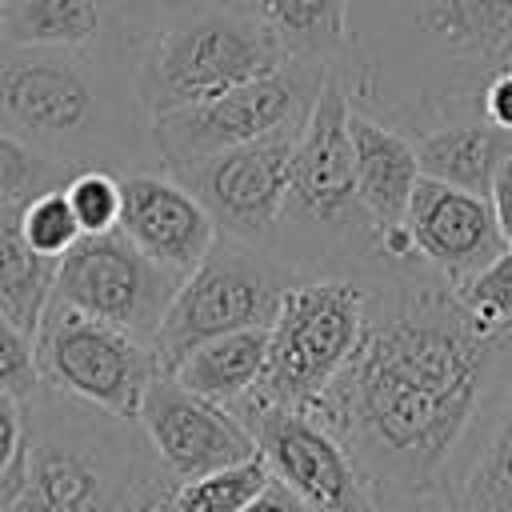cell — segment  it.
Returning a JSON list of instances; mask_svg holds the SVG:
<instances>
[{"label":"cell","mask_w":512,"mask_h":512,"mask_svg":"<svg viewBox=\"0 0 512 512\" xmlns=\"http://www.w3.org/2000/svg\"><path fill=\"white\" fill-rule=\"evenodd\" d=\"M496 340L424 260L368 280L360 344L304 412L348 448L376 508L436 492L488 388Z\"/></svg>","instance_id":"1"},{"label":"cell","mask_w":512,"mask_h":512,"mask_svg":"<svg viewBox=\"0 0 512 512\" xmlns=\"http://www.w3.org/2000/svg\"><path fill=\"white\" fill-rule=\"evenodd\" d=\"M332 72L352 108L408 136L480 124L488 84L512 72V0H348Z\"/></svg>","instance_id":"2"},{"label":"cell","mask_w":512,"mask_h":512,"mask_svg":"<svg viewBox=\"0 0 512 512\" xmlns=\"http://www.w3.org/2000/svg\"><path fill=\"white\" fill-rule=\"evenodd\" d=\"M0 128L72 172L164 168L132 60L108 52L0 44Z\"/></svg>","instance_id":"3"},{"label":"cell","mask_w":512,"mask_h":512,"mask_svg":"<svg viewBox=\"0 0 512 512\" xmlns=\"http://www.w3.org/2000/svg\"><path fill=\"white\" fill-rule=\"evenodd\" d=\"M28 444L20 512H156L176 480L136 416L76 400L40 380L24 400Z\"/></svg>","instance_id":"4"},{"label":"cell","mask_w":512,"mask_h":512,"mask_svg":"<svg viewBox=\"0 0 512 512\" xmlns=\"http://www.w3.org/2000/svg\"><path fill=\"white\" fill-rule=\"evenodd\" d=\"M348 116L352 100L340 76L328 72L292 148V176L272 252L284 256L296 276H352L368 284L392 260L356 196Z\"/></svg>","instance_id":"5"},{"label":"cell","mask_w":512,"mask_h":512,"mask_svg":"<svg viewBox=\"0 0 512 512\" xmlns=\"http://www.w3.org/2000/svg\"><path fill=\"white\" fill-rule=\"evenodd\" d=\"M284 60L276 32L248 4L168 0V12L136 52L132 80L144 112L160 116L248 84Z\"/></svg>","instance_id":"6"},{"label":"cell","mask_w":512,"mask_h":512,"mask_svg":"<svg viewBox=\"0 0 512 512\" xmlns=\"http://www.w3.org/2000/svg\"><path fill=\"white\" fill-rule=\"evenodd\" d=\"M368 312V284L352 276H300L272 324L268 360L244 400L308 408L352 360ZM236 408V404H232Z\"/></svg>","instance_id":"7"},{"label":"cell","mask_w":512,"mask_h":512,"mask_svg":"<svg viewBox=\"0 0 512 512\" xmlns=\"http://www.w3.org/2000/svg\"><path fill=\"white\" fill-rule=\"evenodd\" d=\"M296 268L276 256L272 248L244 244L236 236H216L204 260L180 280L160 328H156V356L168 372L188 348L212 340L220 332L272 324L284 292L296 284Z\"/></svg>","instance_id":"8"},{"label":"cell","mask_w":512,"mask_h":512,"mask_svg":"<svg viewBox=\"0 0 512 512\" xmlns=\"http://www.w3.org/2000/svg\"><path fill=\"white\" fill-rule=\"evenodd\" d=\"M332 68L308 60H284L280 68L236 84L212 100L184 104L172 112L152 116V144L168 172L216 156L236 144H252L260 136L300 128L324 76Z\"/></svg>","instance_id":"9"},{"label":"cell","mask_w":512,"mask_h":512,"mask_svg":"<svg viewBox=\"0 0 512 512\" xmlns=\"http://www.w3.org/2000/svg\"><path fill=\"white\" fill-rule=\"evenodd\" d=\"M32 344L44 384L120 416H136L148 384L164 372L152 340L64 300H48Z\"/></svg>","instance_id":"10"},{"label":"cell","mask_w":512,"mask_h":512,"mask_svg":"<svg viewBox=\"0 0 512 512\" xmlns=\"http://www.w3.org/2000/svg\"><path fill=\"white\" fill-rule=\"evenodd\" d=\"M180 288V276L144 256L120 228L84 232L60 260L52 280V300H64L88 316L120 324L144 340L156 328Z\"/></svg>","instance_id":"11"},{"label":"cell","mask_w":512,"mask_h":512,"mask_svg":"<svg viewBox=\"0 0 512 512\" xmlns=\"http://www.w3.org/2000/svg\"><path fill=\"white\" fill-rule=\"evenodd\" d=\"M256 436L276 484H284L312 512H376V500L352 464L348 448L304 408L240 400L232 408Z\"/></svg>","instance_id":"12"},{"label":"cell","mask_w":512,"mask_h":512,"mask_svg":"<svg viewBox=\"0 0 512 512\" xmlns=\"http://www.w3.org/2000/svg\"><path fill=\"white\" fill-rule=\"evenodd\" d=\"M296 136L300 128H284L252 144H236L196 164H184L172 176L184 180L200 196V204L212 212L224 236L272 248L284 196H288Z\"/></svg>","instance_id":"13"},{"label":"cell","mask_w":512,"mask_h":512,"mask_svg":"<svg viewBox=\"0 0 512 512\" xmlns=\"http://www.w3.org/2000/svg\"><path fill=\"white\" fill-rule=\"evenodd\" d=\"M136 420L176 484L256 456V436L232 408L184 388L168 372L148 384Z\"/></svg>","instance_id":"14"},{"label":"cell","mask_w":512,"mask_h":512,"mask_svg":"<svg viewBox=\"0 0 512 512\" xmlns=\"http://www.w3.org/2000/svg\"><path fill=\"white\" fill-rule=\"evenodd\" d=\"M436 496L452 512H512V328L496 340L488 388Z\"/></svg>","instance_id":"15"},{"label":"cell","mask_w":512,"mask_h":512,"mask_svg":"<svg viewBox=\"0 0 512 512\" xmlns=\"http://www.w3.org/2000/svg\"><path fill=\"white\" fill-rule=\"evenodd\" d=\"M168 12V0H4V44H60L124 56L136 64L140 44Z\"/></svg>","instance_id":"16"},{"label":"cell","mask_w":512,"mask_h":512,"mask_svg":"<svg viewBox=\"0 0 512 512\" xmlns=\"http://www.w3.org/2000/svg\"><path fill=\"white\" fill-rule=\"evenodd\" d=\"M120 232L172 276H188L220 236L200 196L168 168H136L120 176Z\"/></svg>","instance_id":"17"},{"label":"cell","mask_w":512,"mask_h":512,"mask_svg":"<svg viewBox=\"0 0 512 512\" xmlns=\"http://www.w3.org/2000/svg\"><path fill=\"white\" fill-rule=\"evenodd\" d=\"M404 228L412 236L416 256L432 272H440L452 288L468 284L504 248L488 196L432 176L416 180L404 212Z\"/></svg>","instance_id":"18"},{"label":"cell","mask_w":512,"mask_h":512,"mask_svg":"<svg viewBox=\"0 0 512 512\" xmlns=\"http://www.w3.org/2000/svg\"><path fill=\"white\" fill-rule=\"evenodd\" d=\"M348 128H352V160H356V196L364 212L380 232L404 224L412 188L420 180L416 140L360 108H352Z\"/></svg>","instance_id":"19"},{"label":"cell","mask_w":512,"mask_h":512,"mask_svg":"<svg viewBox=\"0 0 512 512\" xmlns=\"http://www.w3.org/2000/svg\"><path fill=\"white\" fill-rule=\"evenodd\" d=\"M264 360H268V324H252V328H236V332L200 340L168 368V376L180 380L184 388L232 408L256 388Z\"/></svg>","instance_id":"20"},{"label":"cell","mask_w":512,"mask_h":512,"mask_svg":"<svg viewBox=\"0 0 512 512\" xmlns=\"http://www.w3.org/2000/svg\"><path fill=\"white\" fill-rule=\"evenodd\" d=\"M288 60L336 68L348 48V0H248Z\"/></svg>","instance_id":"21"},{"label":"cell","mask_w":512,"mask_h":512,"mask_svg":"<svg viewBox=\"0 0 512 512\" xmlns=\"http://www.w3.org/2000/svg\"><path fill=\"white\" fill-rule=\"evenodd\" d=\"M412 140H416L420 176H432L468 192H484V196L500 156L512 148V140L488 124H444Z\"/></svg>","instance_id":"22"},{"label":"cell","mask_w":512,"mask_h":512,"mask_svg":"<svg viewBox=\"0 0 512 512\" xmlns=\"http://www.w3.org/2000/svg\"><path fill=\"white\" fill-rule=\"evenodd\" d=\"M56 260L36 252L20 232V208L0 212V312L36 336L40 316L52 300Z\"/></svg>","instance_id":"23"},{"label":"cell","mask_w":512,"mask_h":512,"mask_svg":"<svg viewBox=\"0 0 512 512\" xmlns=\"http://www.w3.org/2000/svg\"><path fill=\"white\" fill-rule=\"evenodd\" d=\"M268 480H272V472H268L264 456L256 452L248 460H236V464L212 468L204 476L180 480L164 508L168 512H240L268 488Z\"/></svg>","instance_id":"24"},{"label":"cell","mask_w":512,"mask_h":512,"mask_svg":"<svg viewBox=\"0 0 512 512\" xmlns=\"http://www.w3.org/2000/svg\"><path fill=\"white\" fill-rule=\"evenodd\" d=\"M68 176H72L68 164L40 156L36 148H28L24 140H16L12 132L0 128V212L24 208L32 196H40L48 188H64Z\"/></svg>","instance_id":"25"},{"label":"cell","mask_w":512,"mask_h":512,"mask_svg":"<svg viewBox=\"0 0 512 512\" xmlns=\"http://www.w3.org/2000/svg\"><path fill=\"white\" fill-rule=\"evenodd\" d=\"M468 316L484 336H500L512 328V244H504L468 284L456 288Z\"/></svg>","instance_id":"26"},{"label":"cell","mask_w":512,"mask_h":512,"mask_svg":"<svg viewBox=\"0 0 512 512\" xmlns=\"http://www.w3.org/2000/svg\"><path fill=\"white\" fill-rule=\"evenodd\" d=\"M20 232H24V240L36 252H44L52 260H60L84 236L80 232V220H76V212H72V204L64 196V188H48V192L32 196L20 208Z\"/></svg>","instance_id":"27"},{"label":"cell","mask_w":512,"mask_h":512,"mask_svg":"<svg viewBox=\"0 0 512 512\" xmlns=\"http://www.w3.org/2000/svg\"><path fill=\"white\" fill-rule=\"evenodd\" d=\"M64 196L80 220V232H108V228H120V204H124V192H120V176L108 172V168H80L68 176L64 184Z\"/></svg>","instance_id":"28"},{"label":"cell","mask_w":512,"mask_h":512,"mask_svg":"<svg viewBox=\"0 0 512 512\" xmlns=\"http://www.w3.org/2000/svg\"><path fill=\"white\" fill-rule=\"evenodd\" d=\"M24 444H28L24 400L0 388V508H8L24 484Z\"/></svg>","instance_id":"29"},{"label":"cell","mask_w":512,"mask_h":512,"mask_svg":"<svg viewBox=\"0 0 512 512\" xmlns=\"http://www.w3.org/2000/svg\"><path fill=\"white\" fill-rule=\"evenodd\" d=\"M0 388L28 400L40 388V372H36V344L24 328H16L4 312H0Z\"/></svg>","instance_id":"30"},{"label":"cell","mask_w":512,"mask_h":512,"mask_svg":"<svg viewBox=\"0 0 512 512\" xmlns=\"http://www.w3.org/2000/svg\"><path fill=\"white\" fill-rule=\"evenodd\" d=\"M488 204H492V216H496V224H500L504 244H512V148L500 156V164H496V172H492Z\"/></svg>","instance_id":"31"},{"label":"cell","mask_w":512,"mask_h":512,"mask_svg":"<svg viewBox=\"0 0 512 512\" xmlns=\"http://www.w3.org/2000/svg\"><path fill=\"white\" fill-rule=\"evenodd\" d=\"M240 512H312V508H308V504H300L284 484L268 480V488H264L248 508H240Z\"/></svg>","instance_id":"32"},{"label":"cell","mask_w":512,"mask_h":512,"mask_svg":"<svg viewBox=\"0 0 512 512\" xmlns=\"http://www.w3.org/2000/svg\"><path fill=\"white\" fill-rule=\"evenodd\" d=\"M376 512H452L436 492L428 496H412V500H396V504H380Z\"/></svg>","instance_id":"33"},{"label":"cell","mask_w":512,"mask_h":512,"mask_svg":"<svg viewBox=\"0 0 512 512\" xmlns=\"http://www.w3.org/2000/svg\"><path fill=\"white\" fill-rule=\"evenodd\" d=\"M0 512H20V508H16V504H8V508H0Z\"/></svg>","instance_id":"34"},{"label":"cell","mask_w":512,"mask_h":512,"mask_svg":"<svg viewBox=\"0 0 512 512\" xmlns=\"http://www.w3.org/2000/svg\"><path fill=\"white\" fill-rule=\"evenodd\" d=\"M156 512H168V508H156Z\"/></svg>","instance_id":"35"},{"label":"cell","mask_w":512,"mask_h":512,"mask_svg":"<svg viewBox=\"0 0 512 512\" xmlns=\"http://www.w3.org/2000/svg\"><path fill=\"white\" fill-rule=\"evenodd\" d=\"M0 4H4V0H0Z\"/></svg>","instance_id":"36"},{"label":"cell","mask_w":512,"mask_h":512,"mask_svg":"<svg viewBox=\"0 0 512 512\" xmlns=\"http://www.w3.org/2000/svg\"><path fill=\"white\" fill-rule=\"evenodd\" d=\"M0 44H4V40H0Z\"/></svg>","instance_id":"37"}]
</instances>
